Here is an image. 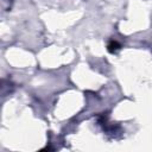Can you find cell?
Masks as SVG:
<instances>
[{"label": "cell", "mask_w": 152, "mask_h": 152, "mask_svg": "<svg viewBox=\"0 0 152 152\" xmlns=\"http://www.w3.org/2000/svg\"><path fill=\"white\" fill-rule=\"evenodd\" d=\"M120 48H121V45H120V43H118L116 40H110V42L108 43V45H107V50H108V52H110V53L116 52Z\"/></svg>", "instance_id": "obj_1"}]
</instances>
